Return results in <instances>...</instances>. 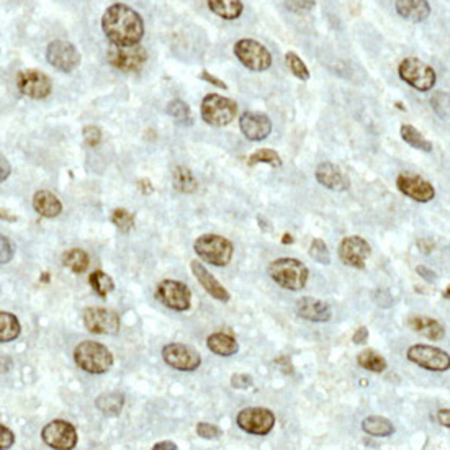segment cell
<instances>
[{
	"label": "cell",
	"instance_id": "1",
	"mask_svg": "<svg viewBox=\"0 0 450 450\" xmlns=\"http://www.w3.org/2000/svg\"><path fill=\"white\" fill-rule=\"evenodd\" d=\"M102 30L112 45H139L144 37V21L134 8L125 3H115L105 10Z\"/></svg>",
	"mask_w": 450,
	"mask_h": 450
},
{
	"label": "cell",
	"instance_id": "2",
	"mask_svg": "<svg viewBox=\"0 0 450 450\" xmlns=\"http://www.w3.org/2000/svg\"><path fill=\"white\" fill-rule=\"evenodd\" d=\"M269 275L278 287L290 292H298L307 287L309 270L298 259L282 257V259H275L274 262H270Z\"/></svg>",
	"mask_w": 450,
	"mask_h": 450
},
{
	"label": "cell",
	"instance_id": "3",
	"mask_svg": "<svg viewBox=\"0 0 450 450\" xmlns=\"http://www.w3.org/2000/svg\"><path fill=\"white\" fill-rule=\"evenodd\" d=\"M74 360L87 374H107L113 365V356L103 344L84 340L74 349Z\"/></svg>",
	"mask_w": 450,
	"mask_h": 450
},
{
	"label": "cell",
	"instance_id": "4",
	"mask_svg": "<svg viewBox=\"0 0 450 450\" xmlns=\"http://www.w3.org/2000/svg\"><path fill=\"white\" fill-rule=\"evenodd\" d=\"M196 256L215 267H226L233 259L234 246L229 239L220 234H202L194 243Z\"/></svg>",
	"mask_w": 450,
	"mask_h": 450
},
{
	"label": "cell",
	"instance_id": "5",
	"mask_svg": "<svg viewBox=\"0 0 450 450\" xmlns=\"http://www.w3.org/2000/svg\"><path fill=\"white\" fill-rule=\"evenodd\" d=\"M200 113H202L205 123L221 128V126L233 123L236 115H238V103L228 97H223V95L209 94L203 99Z\"/></svg>",
	"mask_w": 450,
	"mask_h": 450
},
{
	"label": "cell",
	"instance_id": "6",
	"mask_svg": "<svg viewBox=\"0 0 450 450\" xmlns=\"http://www.w3.org/2000/svg\"><path fill=\"white\" fill-rule=\"evenodd\" d=\"M234 54L249 71L262 72L267 71L270 65H272V54H270V51L262 43L256 41V39H239L234 45Z\"/></svg>",
	"mask_w": 450,
	"mask_h": 450
},
{
	"label": "cell",
	"instance_id": "7",
	"mask_svg": "<svg viewBox=\"0 0 450 450\" xmlns=\"http://www.w3.org/2000/svg\"><path fill=\"white\" fill-rule=\"evenodd\" d=\"M400 77L419 92L432 90L436 85V72L429 64L418 58H406L400 64Z\"/></svg>",
	"mask_w": 450,
	"mask_h": 450
},
{
	"label": "cell",
	"instance_id": "8",
	"mask_svg": "<svg viewBox=\"0 0 450 450\" xmlns=\"http://www.w3.org/2000/svg\"><path fill=\"white\" fill-rule=\"evenodd\" d=\"M107 61L113 68L120 69L123 72H136L147 61V52L139 45H110L107 51Z\"/></svg>",
	"mask_w": 450,
	"mask_h": 450
},
{
	"label": "cell",
	"instance_id": "9",
	"mask_svg": "<svg viewBox=\"0 0 450 450\" xmlns=\"http://www.w3.org/2000/svg\"><path fill=\"white\" fill-rule=\"evenodd\" d=\"M409 362L421 367V369L431 370V372H445L449 370L450 357L449 354L439 347L426 346V344H414L406 352Z\"/></svg>",
	"mask_w": 450,
	"mask_h": 450
},
{
	"label": "cell",
	"instance_id": "10",
	"mask_svg": "<svg viewBox=\"0 0 450 450\" xmlns=\"http://www.w3.org/2000/svg\"><path fill=\"white\" fill-rule=\"evenodd\" d=\"M275 414L267 408H244L236 418L239 429L254 436H267L275 427Z\"/></svg>",
	"mask_w": 450,
	"mask_h": 450
},
{
	"label": "cell",
	"instance_id": "11",
	"mask_svg": "<svg viewBox=\"0 0 450 450\" xmlns=\"http://www.w3.org/2000/svg\"><path fill=\"white\" fill-rule=\"evenodd\" d=\"M156 298L174 311H187L192 307V292L185 283L163 280L156 288Z\"/></svg>",
	"mask_w": 450,
	"mask_h": 450
},
{
	"label": "cell",
	"instance_id": "12",
	"mask_svg": "<svg viewBox=\"0 0 450 450\" xmlns=\"http://www.w3.org/2000/svg\"><path fill=\"white\" fill-rule=\"evenodd\" d=\"M163 359L165 364L178 372H194L202 364V356L192 346L181 342L167 344L163 349Z\"/></svg>",
	"mask_w": 450,
	"mask_h": 450
},
{
	"label": "cell",
	"instance_id": "13",
	"mask_svg": "<svg viewBox=\"0 0 450 450\" xmlns=\"http://www.w3.org/2000/svg\"><path fill=\"white\" fill-rule=\"evenodd\" d=\"M339 259L352 269H365V262L372 254V247L362 236H347L339 244Z\"/></svg>",
	"mask_w": 450,
	"mask_h": 450
},
{
	"label": "cell",
	"instance_id": "14",
	"mask_svg": "<svg viewBox=\"0 0 450 450\" xmlns=\"http://www.w3.org/2000/svg\"><path fill=\"white\" fill-rule=\"evenodd\" d=\"M43 440L48 447L59 450H71L77 445V431L71 422L52 421L43 427Z\"/></svg>",
	"mask_w": 450,
	"mask_h": 450
},
{
	"label": "cell",
	"instance_id": "15",
	"mask_svg": "<svg viewBox=\"0 0 450 450\" xmlns=\"http://www.w3.org/2000/svg\"><path fill=\"white\" fill-rule=\"evenodd\" d=\"M46 58L48 63L63 72H72L81 64V54L76 46L64 39H54L48 45Z\"/></svg>",
	"mask_w": 450,
	"mask_h": 450
},
{
	"label": "cell",
	"instance_id": "16",
	"mask_svg": "<svg viewBox=\"0 0 450 450\" xmlns=\"http://www.w3.org/2000/svg\"><path fill=\"white\" fill-rule=\"evenodd\" d=\"M396 185H398L401 194L419 203L431 202L436 196V190L432 187V183L427 182L425 177L413 172H401L398 178H396Z\"/></svg>",
	"mask_w": 450,
	"mask_h": 450
},
{
	"label": "cell",
	"instance_id": "17",
	"mask_svg": "<svg viewBox=\"0 0 450 450\" xmlns=\"http://www.w3.org/2000/svg\"><path fill=\"white\" fill-rule=\"evenodd\" d=\"M17 87L26 97L39 100L51 94L52 85L50 77L37 69H26L17 76Z\"/></svg>",
	"mask_w": 450,
	"mask_h": 450
},
{
	"label": "cell",
	"instance_id": "18",
	"mask_svg": "<svg viewBox=\"0 0 450 450\" xmlns=\"http://www.w3.org/2000/svg\"><path fill=\"white\" fill-rule=\"evenodd\" d=\"M84 325L94 334H116L120 331V318L107 308H87L84 311Z\"/></svg>",
	"mask_w": 450,
	"mask_h": 450
},
{
	"label": "cell",
	"instance_id": "19",
	"mask_svg": "<svg viewBox=\"0 0 450 450\" xmlns=\"http://www.w3.org/2000/svg\"><path fill=\"white\" fill-rule=\"evenodd\" d=\"M239 128L249 141H262L272 133V121L265 113L244 112L239 118Z\"/></svg>",
	"mask_w": 450,
	"mask_h": 450
},
{
	"label": "cell",
	"instance_id": "20",
	"mask_svg": "<svg viewBox=\"0 0 450 450\" xmlns=\"http://www.w3.org/2000/svg\"><path fill=\"white\" fill-rule=\"evenodd\" d=\"M296 314L311 323H327L333 318V309L326 301L313 296H303L296 301Z\"/></svg>",
	"mask_w": 450,
	"mask_h": 450
},
{
	"label": "cell",
	"instance_id": "21",
	"mask_svg": "<svg viewBox=\"0 0 450 450\" xmlns=\"http://www.w3.org/2000/svg\"><path fill=\"white\" fill-rule=\"evenodd\" d=\"M190 269H192V272H194L196 280H198L200 285H202V288H205V292H207L209 296H213V298L218 301H223V303H228V301L231 300L229 292L223 287V283L216 280L215 275L208 272L207 267H205L202 262L192 260Z\"/></svg>",
	"mask_w": 450,
	"mask_h": 450
},
{
	"label": "cell",
	"instance_id": "22",
	"mask_svg": "<svg viewBox=\"0 0 450 450\" xmlns=\"http://www.w3.org/2000/svg\"><path fill=\"white\" fill-rule=\"evenodd\" d=\"M314 177H316L318 183L334 192H346L351 187L349 177L342 172V169L333 163H321L316 167Z\"/></svg>",
	"mask_w": 450,
	"mask_h": 450
},
{
	"label": "cell",
	"instance_id": "23",
	"mask_svg": "<svg viewBox=\"0 0 450 450\" xmlns=\"http://www.w3.org/2000/svg\"><path fill=\"white\" fill-rule=\"evenodd\" d=\"M395 8L401 19L421 23L431 15V6L427 0H395Z\"/></svg>",
	"mask_w": 450,
	"mask_h": 450
},
{
	"label": "cell",
	"instance_id": "24",
	"mask_svg": "<svg viewBox=\"0 0 450 450\" xmlns=\"http://www.w3.org/2000/svg\"><path fill=\"white\" fill-rule=\"evenodd\" d=\"M408 325L414 333L425 336V338L431 340H442L445 338V329L444 326L440 325L439 321L432 320L429 316H421V314H416V316H411L408 320Z\"/></svg>",
	"mask_w": 450,
	"mask_h": 450
},
{
	"label": "cell",
	"instance_id": "25",
	"mask_svg": "<svg viewBox=\"0 0 450 450\" xmlns=\"http://www.w3.org/2000/svg\"><path fill=\"white\" fill-rule=\"evenodd\" d=\"M33 208L45 218H56L63 212V205L52 192L39 190L33 196Z\"/></svg>",
	"mask_w": 450,
	"mask_h": 450
},
{
	"label": "cell",
	"instance_id": "26",
	"mask_svg": "<svg viewBox=\"0 0 450 450\" xmlns=\"http://www.w3.org/2000/svg\"><path fill=\"white\" fill-rule=\"evenodd\" d=\"M207 346L215 356L220 357H231L239 351L238 340L228 333H213L208 336Z\"/></svg>",
	"mask_w": 450,
	"mask_h": 450
},
{
	"label": "cell",
	"instance_id": "27",
	"mask_svg": "<svg viewBox=\"0 0 450 450\" xmlns=\"http://www.w3.org/2000/svg\"><path fill=\"white\" fill-rule=\"evenodd\" d=\"M362 429L372 438H390L395 432V426L385 416H367L362 421Z\"/></svg>",
	"mask_w": 450,
	"mask_h": 450
},
{
	"label": "cell",
	"instance_id": "28",
	"mask_svg": "<svg viewBox=\"0 0 450 450\" xmlns=\"http://www.w3.org/2000/svg\"><path fill=\"white\" fill-rule=\"evenodd\" d=\"M208 7L215 15L225 20H234L241 17L244 8L241 0H208Z\"/></svg>",
	"mask_w": 450,
	"mask_h": 450
},
{
	"label": "cell",
	"instance_id": "29",
	"mask_svg": "<svg viewBox=\"0 0 450 450\" xmlns=\"http://www.w3.org/2000/svg\"><path fill=\"white\" fill-rule=\"evenodd\" d=\"M125 405V396L118 391H112V393H103L100 395L97 400H95V406L102 411L105 416H118L123 409Z\"/></svg>",
	"mask_w": 450,
	"mask_h": 450
},
{
	"label": "cell",
	"instance_id": "30",
	"mask_svg": "<svg viewBox=\"0 0 450 450\" xmlns=\"http://www.w3.org/2000/svg\"><path fill=\"white\" fill-rule=\"evenodd\" d=\"M357 364H359L362 369L369 370V372L374 374H382L387 370V360L385 357H382L377 351L374 349H365V351L359 352L357 356Z\"/></svg>",
	"mask_w": 450,
	"mask_h": 450
},
{
	"label": "cell",
	"instance_id": "31",
	"mask_svg": "<svg viewBox=\"0 0 450 450\" xmlns=\"http://www.w3.org/2000/svg\"><path fill=\"white\" fill-rule=\"evenodd\" d=\"M172 178H174V187H176L178 192H182V194H194L196 187H198V182H196L192 170L187 167H182V165H178V167L174 169Z\"/></svg>",
	"mask_w": 450,
	"mask_h": 450
},
{
	"label": "cell",
	"instance_id": "32",
	"mask_svg": "<svg viewBox=\"0 0 450 450\" xmlns=\"http://www.w3.org/2000/svg\"><path fill=\"white\" fill-rule=\"evenodd\" d=\"M63 262L65 267L72 270L74 274H84L87 267H89L90 259L89 254L85 251H82V249H69L63 257Z\"/></svg>",
	"mask_w": 450,
	"mask_h": 450
},
{
	"label": "cell",
	"instance_id": "33",
	"mask_svg": "<svg viewBox=\"0 0 450 450\" xmlns=\"http://www.w3.org/2000/svg\"><path fill=\"white\" fill-rule=\"evenodd\" d=\"M20 334V323L15 314L0 311V342H10Z\"/></svg>",
	"mask_w": 450,
	"mask_h": 450
},
{
	"label": "cell",
	"instance_id": "34",
	"mask_svg": "<svg viewBox=\"0 0 450 450\" xmlns=\"http://www.w3.org/2000/svg\"><path fill=\"white\" fill-rule=\"evenodd\" d=\"M400 133H401V138H403L409 146H413L414 150L425 151V152L432 151V143L427 141V139L422 136L413 125H403L401 126Z\"/></svg>",
	"mask_w": 450,
	"mask_h": 450
},
{
	"label": "cell",
	"instance_id": "35",
	"mask_svg": "<svg viewBox=\"0 0 450 450\" xmlns=\"http://www.w3.org/2000/svg\"><path fill=\"white\" fill-rule=\"evenodd\" d=\"M257 164H269L272 165V167L278 169L282 167V157L278 156L277 151L270 150V147H262V150L252 152L247 159L249 167H254Z\"/></svg>",
	"mask_w": 450,
	"mask_h": 450
},
{
	"label": "cell",
	"instance_id": "36",
	"mask_svg": "<svg viewBox=\"0 0 450 450\" xmlns=\"http://www.w3.org/2000/svg\"><path fill=\"white\" fill-rule=\"evenodd\" d=\"M89 283H90V287L94 288L95 294H97L99 296H102V298H105V296L110 294V292H113V288H115V282L112 280L110 275L102 272V270L92 272L89 277Z\"/></svg>",
	"mask_w": 450,
	"mask_h": 450
},
{
	"label": "cell",
	"instance_id": "37",
	"mask_svg": "<svg viewBox=\"0 0 450 450\" xmlns=\"http://www.w3.org/2000/svg\"><path fill=\"white\" fill-rule=\"evenodd\" d=\"M167 113L178 125H190L192 123V113L189 105L182 100H172L167 105Z\"/></svg>",
	"mask_w": 450,
	"mask_h": 450
},
{
	"label": "cell",
	"instance_id": "38",
	"mask_svg": "<svg viewBox=\"0 0 450 450\" xmlns=\"http://www.w3.org/2000/svg\"><path fill=\"white\" fill-rule=\"evenodd\" d=\"M285 63L288 65V69H290L292 74H294V76L296 79H300V81H308V79H309V71H308L307 64H305L303 61H301V58H300L298 54H296V52H294V51L287 52Z\"/></svg>",
	"mask_w": 450,
	"mask_h": 450
},
{
	"label": "cell",
	"instance_id": "39",
	"mask_svg": "<svg viewBox=\"0 0 450 450\" xmlns=\"http://www.w3.org/2000/svg\"><path fill=\"white\" fill-rule=\"evenodd\" d=\"M112 223L121 231V233H128V231L133 229L134 226V216L131 215L128 209L116 208L115 212L112 213Z\"/></svg>",
	"mask_w": 450,
	"mask_h": 450
},
{
	"label": "cell",
	"instance_id": "40",
	"mask_svg": "<svg viewBox=\"0 0 450 450\" xmlns=\"http://www.w3.org/2000/svg\"><path fill=\"white\" fill-rule=\"evenodd\" d=\"M432 110L438 113L440 120H449V94L447 92H436L431 99Z\"/></svg>",
	"mask_w": 450,
	"mask_h": 450
},
{
	"label": "cell",
	"instance_id": "41",
	"mask_svg": "<svg viewBox=\"0 0 450 450\" xmlns=\"http://www.w3.org/2000/svg\"><path fill=\"white\" fill-rule=\"evenodd\" d=\"M309 256H311V259L320 262L323 265H327L331 262L329 249H327L326 243L323 239H313L311 246H309Z\"/></svg>",
	"mask_w": 450,
	"mask_h": 450
},
{
	"label": "cell",
	"instance_id": "42",
	"mask_svg": "<svg viewBox=\"0 0 450 450\" xmlns=\"http://www.w3.org/2000/svg\"><path fill=\"white\" fill-rule=\"evenodd\" d=\"M196 434L207 440H218L223 438V431L220 427L209 425V422H198V425H196Z\"/></svg>",
	"mask_w": 450,
	"mask_h": 450
},
{
	"label": "cell",
	"instance_id": "43",
	"mask_svg": "<svg viewBox=\"0 0 450 450\" xmlns=\"http://www.w3.org/2000/svg\"><path fill=\"white\" fill-rule=\"evenodd\" d=\"M283 3L294 13H305L314 8V0H283Z\"/></svg>",
	"mask_w": 450,
	"mask_h": 450
},
{
	"label": "cell",
	"instance_id": "44",
	"mask_svg": "<svg viewBox=\"0 0 450 450\" xmlns=\"http://www.w3.org/2000/svg\"><path fill=\"white\" fill-rule=\"evenodd\" d=\"M15 254V246L8 241L6 236L0 234V264H8Z\"/></svg>",
	"mask_w": 450,
	"mask_h": 450
},
{
	"label": "cell",
	"instance_id": "45",
	"mask_svg": "<svg viewBox=\"0 0 450 450\" xmlns=\"http://www.w3.org/2000/svg\"><path fill=\"white\" fill-rule=\"evenodd\" d=\"M82 134H84V141L92 147L99 146L100 141H102V131H100L99 126H94V125L85 126L84 131H82Z\"/></svg>",
	"mask_w": 450,
	"mask_h": 450
},
{
	"label": "cell",
	"instance_id": "46",
	"mask_svg": "<svg viewBox=\"0 0 450 450\" xmlns=\"http://www.w3.org/2000/svg\"><path fill=\"white\" fill-rule=\"evenodd\" d=\"M252 385H254V380H252L251 375H246V374L231 375V387H233L234 390H247V388H251Z\"/></svg>",
	"mask_w": 450,
	"mask_h": 450
},
{
	"label": "cell",
	"instance_id": "47",
	"mask_svg": "<svg viewBox=\"0 0 450 450\" xmlns=\"http://www.w3.org/2000/svg\"><path fill=\"white\" fill-rule=\"evenodd\" d=\"M374 300H375V303L378 305V307H383V308H388V307H391V305H393L391 295L388 294V292L382 290V288H380V290L374 292Z\"/></svg>",
	"mask_w": 450,
	"mask_h": 450
},
{
	"label": "cell",
	"instance_id": "48",
	"mask_svg": "<svg viewBox=\"0 0 450 450\" xmlns=\"http://www.w3.org/2000/svg\"><path fill=\"white\" fill-rule=\"evenodd\" d=\"M13 442H15V436L10 429H7L6 426L0 425V449H8L12 447Z\"/></svg>",
	"mask_w": 450,
	"mask_h": 450
},
{
	"label": "cell",
	"instance_id": "49",
	"mask_svg": "<svg viewBox=\"0 0 450 450\" xmlns=\"http://www.w3.org/2000/svg\"><path fill=\"white\" fill-rule=\"evenodd\" d=\"M200 77H202L205 82H209V84H212V85L218 87V89L228 90V85H226L225 82L221 81V79H218L216 76H213V74H209L208 71H202V74H200Z\"/></svg>",
	"mask_w": 450,
	"mask_h": 450
},
{
	"label": "cell",
	"instance_id": "50",
	"mask_svg": "<svg viewBox=\"0 0 450 450\" xmlns=\"http://www.w3.org/2000/svg\"><path fill=\"white\" fill-rule=\"evenodd\" d=\"M367 340H369V327H365V326L357 327V331L352 336V342L359 344L360 346V344H365Z\"/></svg>",
	"mask_w": 450,
	"mask_h": 450
},
{
	"label": "cell",
	"instance_id": "51",
	"mask_svg": "<svg viewBox=\"0 0 450 450\" xmlns=\"http://www.w3.org/2000/svg\"><path fill=\"white\" fill-rule=\"evenodd\" d=\"M416 270H418V274H419V275H421V277H422V278H425V280H426V282H429V283H432V282H436V280H438V274H436V272H434V270H431V269H427V267H426V265H418V267H416Z\"/></svg>",
	"mask_w": 450,
	"mask_h": 450
},
{
	"label": "cell",
	"instance_id": "52",
	"mask_svg": "<svg viewBox=\"0 0 450 450\" xmlns=\"http://www.w3.org/2000/svg\"><path fill=\"white\" fill-rule=\"evenodd\" d=\"M10 172H12L10 163H8L6 157L0 156V182L7 181L8 176H10Z\"/></svg>",
	"mask_w": 450,
	"mask_h": 450
},
{
	"label": "cell",
	"instance_id": "53",
	"mask_svg": "<svg viewBox=\"0 0 450 450\" xmlns=\"http://www.w3.org/2000/svg\"><path fill=\"white\" fill-rule=\"evenodd\" d=\"M438 418H439V422L444 427H450V409L445 408V409H440L438 413Z\"/></svg>",
	"mask_w": 450,
	"mask_h": 450
},
{
	"label": "cell",
	"instance_id": "54",
	"mask_svg": "<svg viewBox=\"0 0 450 450\" xmlns=\"http://www.w3.org/2000/svg\"><path fill=\"white\" fill-rule=\"evenodd\" d=\"M418 247L421 249L425 254H429V252L434 251V243L429 241V239H421V241H418Z\"/></svg>",
	"mask_w": 450,
	"mask_h": 450
},
{
	"label": "cell",
	"instance_id": "55",
	"mask_svg": "<svg viewBox=\"0 0 450 450\" xmlns=\"http://www.w3.org/2000/svg\"><path fill=\"white\" fill-rule=\"evenodd\" d=\"M154 450H176L177 449V445L174 444V442H169V440H165V442H157L154 444V447H152Z\"/></svg>",
	"mask_w": 450,
	"mask_h": 450
},
{
	"label": "cell",
	"instance_id": "56",
	"mask_svg": "<svg viewBox=\"0 0 450 450\" xmlns=\"http://www.w3.org/2000/svg\"><path fill=\"white\" fill-rule=\"evenodd\" d=\"M0 218H6V220H8V221H15V220H17L15 216H10V215H7V213H6V209H0Z\"/></svg>",
	"mask_w": 450,
	"mask_h": 450
},
{
	"label": "cell",
	"instance_id": "57",
	"mask_svg": "<svg viewBox=\"0 0 450 450\" xmlns=\"http://www.w3.org/2000/svg\"><path fill=\"white\" fill-rule=\"evenodd\" d=\"M285 236V238H283V244H287V243H294V238H292L290 234H283Z\"/></svg>",
	"mask_w": 450,
	"mask_h": 450
}]
</instances>
